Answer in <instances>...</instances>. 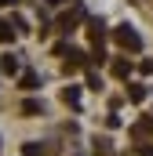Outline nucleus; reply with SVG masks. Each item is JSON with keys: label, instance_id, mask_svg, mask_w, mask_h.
<instances>
[{"label": "nucleus", "instance_id": "nucleus-1", "mask_svg": "<svg viewBox=\"0 0 153 156\" xmlns=\"http://www.w3.org/2000/svg\"><path fill=\"white\" fill-rule=\"evenodd\" d=\"M113 40L124 47V51H142V37H139L131 26H117V29H113Z\"/></svg>", "mask_w": 153, "mask_h": 156}, {"label": "nucleus", "instance_id": "nucleus-2", "mask_svg": "<svg viewBox=\"0 0 153 156\" xmlns=\"http://www.w3.org/2000/svg\"><path fill=\"white\" fill-rule=\"evenodd\" d=\"M0 69H4L7 76H15V73H18V58H15V55H4V58H0Z\"/></svg>", "mask_w": 153, "mask_h": 156}, {"label": "nucleus", "instance_id": "nucleus-3", "mask_svg": "<svg viewBox=\"0 0 153 156\" xmlns=\"http://www.w3.org/2000/svg\"><path fill=\"white\" fill-rule=\"evenodd\" d=\"M128 73H131V62H124V58H117V62H113V76L128 80Z\"/></svg>", "mask_w": 153, "mask_h": 156}, {"label": "nucleus", "instance_id": "nucleus-4", "mask_svg": "<svg viewBox=\"0 0 153 156\" xmlns=\"http://www.w3.org/2000/svg\"><path fill=\"white\" fill-rule=\"evenodd\" d=\"M18 83H22L26 91H37V83H40V76H37V73H33V69H29V73H22V80H18Z\"/></svg>", "mask_w": 153, "mask_h": 156}, {"label": "nucleus", "instance_id": "nucleus-5", "mask_svg": "<svg viewBox=\"0 0 153 156\" xmlns=\"http://www.w3.org/2000/svg\"><path fill=\"white\" fill-rule=\"evenodd\" d=\"M128 98H131V102H142V98H146V87H142V83H128Z\"/></svg>", "mask_w": 153, "mask_h": 156}, {"label": "nucleus", "instance_id": "nucleus-6", "mask_svg": "<svg viewBox=\"0 0 153 156\" xmlns=\"http://www.w3.org/2000/svg\"><path fill=\"white\" fill-rule=\"evenodd\" d=\"M62 102H66V105H80V91H76V87H66V91H62Z\"/></svg>", "mask_w": 153, "mask_h": 156}, {"label": "nucleus", "instance_id": "nucleus-7", "mask_svg": "<svg viewBox=\"0 0 153 156\" xmlns=\"http://www.w3.org/2000/svg\"><path fill=\"white\" fill-rule=\"evenodd\" d=\"M95 156H113V149H110V138H95Z\"/></svg>", "mask_w": 153, "mask_h": 156}, {"label": "nucleus", "instance_id": "nucleus-8", "mask_svg": "<svg viewBox=\"0 0 153 156\" xmlns=\"http://www.w3.org/2000/svg\"><path fill=\"white\" fill-rule=\"evenodd\" d=\"M7 40H15V29H11V22L0 18V44H7Z\"/></svg>", "mask_w": 153, "mask_h": 156}, {"label": "nucleus", "instance_id": "nucleus-9", "mask_svg": "<svg viewBox=\"0 0 153 156\" xmlns=\"http://www.w3.org/2000/svg\"><path fill=\"white\" fill-rule=\"evenodd\" d=\"M22 113H26V116H37V113H40V102H37V98L22 102Z\"/></svg>", "mask_w": 153, "mask_h": 156}, {"label": "nucleus", "instance_id": "nucleus-10", "mask_svg": "<svg viewBox=\"0 0 153 156\" xmlns=\"http://www.w3.org/2000/svg\"><path fill=\"white\" fill-rule=\"evenodd\" d=\"M22 153H26V156H47V149H44V145H37V142H29Z\"/></svg>", "mask_w": 153, "mask_h": 156}, {"label": "nucleus", "instance_id": "nucleus-11", "mask_svg": "<svg viewBox=\"0 0 153 156\" xmlns=\"http://www.w3.org/2000/svg\"><path fill=\"white\" fill-rule=\"evenodd\" d=\"M88 87L99 91V87H102V76H99V73H88Z\"/></svg>", "mask_w": 153, "mask_h": 156}, {"label": "nucleus", "instance_id": "nucleus-12", "mask_svg": "<svg viewBox=\"0 0 153 156\" xmlns=\"http://www.w3.org/2000/svg\"><path fill=\"white\" fill-rule=\"evenodd\" d=\"M142 73H153V58H146V62H142Z\"/></svg>", "mask_w": 153, "mask_h": 156}, {"label": "nucleus", "instance_id": "nucleus-13", "mask_svg": "<svg viewBox=\"0 0 153 156\" xmlns=\"http://www.w3.org/2000/svg\"><path fill=\"white\" fill-rule=\"evenodd\" d=\"M44 4H47V7H62L66 0H44Z\"/></svg>", "mask_w": 153, "mask_h": 156}, {"label": "nucleus", "instance_id": "nucleus-14", "mask_svg": "<svg viewBox=\"0 0 153 156\" xmlns=\"http://www.w3.org/2000/svg\"><path fill=\"white\" fill-rule=\"evenodd\" d=\"M139 156H153V149H150V145H142V149H139Z\"/></svg>", "mask_w": 153, "mask_h": 156}, {"label": "nucleus", "instance_id": "nucleus-15", "mask_svg": "<svg viewBox=\"0 0 153 156\" xmlns=\"http://www.w3.org/2000/svg\"><path fill=\"white\" fill-rule=\"evenodd\" d=\"M15 4H18V0H0V7H15Z\"/></svg>", "mask_w": 153, "mask_h": 156}]
</instances>
